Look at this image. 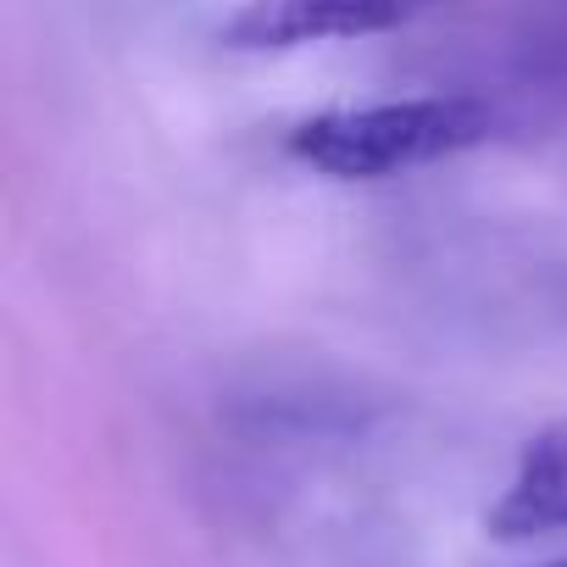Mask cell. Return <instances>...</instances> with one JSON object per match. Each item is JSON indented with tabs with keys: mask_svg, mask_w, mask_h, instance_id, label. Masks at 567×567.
Listing matches in <instances>:
<instances>
[{
	"mask_svg": "<svg viewBox=\"0 0 567 567\" xmlns=\"http://www.w3.org/2000/svg\"><path fill=\"white\" fill-rule=\"evenodd\" d=\"M489 134H495V106L484 95H406V101L340 106L296 123L290 156H301L329 178L373 184V178H395L462 156Z\"/></svg>",
	"mask_w": 567,
	"mask_h": 567,
	"instance_id": "obj_1",
	"label": "cell"
},
{
	"mask_svg": "<svg viewBox=\"0 0 567 567\" xmlns=\"http://www.w3.org/2000/svg\"><path fill=\"white\" fill-rule=\"evenodd\" d=\"M445 7H456V0H245L217 29V40L228 51H296V45H329V40H373Z\"/></svg>",
	"mask_w": 567,
	"mask_h": 567,
	"instance_id": "obj_2",
	"label": "cell"
},
{
	"mask_svg": "<svg viewBox=\"0 0 567 567\" xmlns=\"http://www.w3.org/2000/svg\"><path fill=\"white\" fill-rule=\"evenodd\" d=\"M484 528L495 539H539L567 528V417L539 429L512 467V484L495 495Z\"/></svg>",
	"mask_w": 567,
	"mask_h": 567,
	"instance_id": "obj_3",
	"label": "cell"
},
{
	"mask_svg": "<svg viewBox=\"0 0 567 567\" xmlns=\"http://www.w3.org/2000/svg\"><path fill=\"white\" fill-rule=\"evenodd\" d=\"M539 567H567V556H556V561H539Z\"/></svg>",
	"mask_w": 567,
	"mask_h": 567,
	"instance_id": "obj_4",
	"label": "cell"
}]
</instances>
